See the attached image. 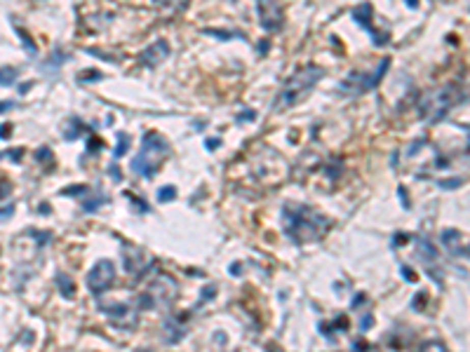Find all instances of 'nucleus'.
Listing matches in <instances>:
<instances>
[{"label":"nucleus","instance_id":"obj_1","mask_svg":"<svg viewBox=\"0 0 470 352\" xmlns=\"http://www.w3.org/2000/svg\"><path fill=\"white\" fill-rule=\"evenodd\" d=\"M282 225L294 244H308L322 240L324 232L329 230L331 221L318 214L315 209H311L308 204L292 202V204L282 207Z\"/></svg>","mask_w":470,"mask_h":352},{"label":"nucleus","instance_id":"obj_2","mask_svg":"<svg viewBox=\"0 0 470 352\" xmlns=\"http://www.w3.org/2000/svg\"><path fill=\"white\" fill-rule=\"evenodd\" d=\"M324 75V68L315 66V64H308L299 71V73H294L292 78L285 82L282 87L280 97L275 99V103L270 106V110L275 113H280V110H287V108H294L296 103H301L308 94L313 92V87L320 82V78Z\"/></svg>","mask_w":470,"mask_h":352},{"label":"nucleus","instance_id":"obj_3","mask_svg":"<svg viewBox=\"0 0 470 352\" xmlns=\"http://www.w3.org/2000/svg\"><path fill=\"white\" fill-rule=\"evenodd\" d=\"M463 90L456 85V82H449L445 87H437V90H430L428 94L421 97V103H419V115H421L423 122L428 125H435V122H440L442 118L449 115V110L454 106L461 103L463 99Z\"/></svg>","mask_w":470,"mask_h":352},{"label":"nucleus","instance_id":"obj_4","mask_svg":"<svg viewBox=\"0 0 470 352\" xmlns=\"http://www.w3.org/2000/svg\"><path fill=\"white\" fill-rule=\"evenodd\" d=\"M170 153V143L160 132H146L144 139H141V148L139 155L132 160V171L144 179H153L155 171L160 169V164L165 160V155Z\"/></svg>","mask_w":470,"mask_h":352},{"label":"nucleus","instance_id":"obj_5","mask_svg":"<svg viewBox=\"0 0 470 352\" xmlns=\"http://www.w3.org/2000/svg\"><path fill=\"white\" fill-rule=\"evenodd\" d=\"M391 68V59L385 56V59L379 61V66H376V71H372V73H360V71H355V73H350L348 78L341 82V90L343 92H350V94H365V92H372L379 87V82L383 80L385 71Z\"/></svg>","mask_w":470,"mask_h":352},{"label":"nucleus","instance_id":"obj_6","mask_svg":"<svg viewBox=\"0 0 470 352\" xmlns=\"http://www.w3.org/2000/svg\"><path fill=\"white\" fill-rule=\"evenodd\" d=\"M87 289L94 296H101L104 291H108L110 284L116 282V263L104 258V261H97L92 266V270L87 273Z\"/></svg>","mask_w":470,"mask_h":352},{"label":"nucleus","instance_id":"obj_7","mask_svg":"<svg viewBox=\"0 0 470 352\" xmlns=\"http://www.w3.org/2000/svg\"><path fill=\"white\" fill-rule=\"evenodd\" d=\"M372 14H374V10H372V5L369 3H362V5H357V7H353L350 10V17H353V21H357V24L362 26V28L372 36V43L376 45V47H383L385 43H388V33H379V31H374V26H372Z\"/></svg>","mask_w":470,"mask_h":352},{"label":"nucleus","instance_id":"obj_8","mask_svg":"<svg viewBox=\"0 0 470 352\" xmlns=\"http://www.w3.org/2000/svg\"><path fill=\"white\" fill-rule=\"evenodd\" d=\"M259 24L266 31H280L285 24V12L278 5V0H259Z\"/></svg>","mask_w":470,"mask_h":352},{"label":"nucleus","instance_id":"obj_9","mask_svg":"<svg viewBox=\"0 0 470 352\" xmlns=\"http://www.w3.org/2000/svg\"><path fill=\"white\" fill-rule=\"evenodd\" d=\"M167 56H170V45H167V40H155V43L148 45V47L139 54V64L153 68V66H158V64H162Z\"/></svg>","mask_w":470,"mask_h":352},{"label":"nucleus","instance_id":"obj_10","mask_svg":"<svg viewBox=\"0 0 470 352\" xmlns=\"http://www.w3.org/2000/svg\"><path fill=\"white\" fill-rule=\"evenodd\" d=\"M122 256H125V268H127L132 275H144L146 273V268L151 266V261H148L146 256H144V251L139 249H129L122 251Z\"/></svg>","mask_w":470,"mask_h":352},{"label":"nucleus","instance_id":"obj_11","mask_svg":"<svg viewBox=\"0 0 470 352\" xmlns=\"http://www.w3.org/2000/svg\"><path fill=\"white\" fill-rule=\"evenodd\" d=\"M101 312H104V315H108L110 319H116V322H125V319H127L129 327H134V324H136V312L129 308V305H125V303L101 305Z\"/></svg>","mask_w":470,"mask_h":352},{"label":"nucleus","instance_id":"obj_12","mask_svg":"<svg viewBox=\"0 0 470 352\" xmlns=\"http://www.w3.org/2000/svg\"><path fill=\"white\" fill-rule=\"evenodd\" d=\"M440 242H442V247H445L447 251L452 256H463L465 258V249H461L458 247V242H461V232L458 230H454V228H447V230H442L440 232Z\"/></svg>","mask_w":470,"mask_h":352},{"label":"nucleus","instance_id":"obj_13","mask_svg":"<svg viewBox=\"0 0 470 352\" xmlns=\"http://www.w3.org/2000/svg\"><path fill=\"white\" fill-rule=\"evenodd\" d=\"M437 249H435V244L428 240V237H419V258L423 263H433L437 261Z\"/></svg>","mask_w":470,"mask_h":352},{"label":"nucleus","instance_id":"obj_14","mask_svg":"<svg viewBox=\"0 0 470 352\" xmlns=\"http://www.w3.org/2000/svg\"><path fill=\"white\" fill-rule=\"evenodd\" d=\"M162 331H165V340H167V343H177V340H181L183 336H186V331H188V329L181 327V324L174 322V319H167L165 327H162Z\"/></svg>","mask_w":470,"mask_h":352},{"label":"nucleus","instance_id":"obj_15","mask_svg":"<svg viewBox=\"0 0 470 352\" xmlns=\"http://www.w3.org/2000/svg\"><path fill=\"white\" fill-rule=\"evenodd\" d=\"M85 129L87 127L78 120V118H68V120H66V129H64V139H66V141H75L80 134L85 132Z\"/></svg>","mask_w":470,"mask_h":352},{"label":"nucleus","instance_id":"obj_16","mask_svg":"<svg viewBox=\"0 0 470 352\" xmlns=\"http://www.w3.org/2000/svg\"><path fill=\"white\" fill-rule=\"evenodd\" d=\"M57 284H59V289H61V296L68 298V301H73V298H75V284H73V279L66 277V275H57Z\"/></svg>","mask_w":470,"mask_h":352},{"label":"nucleus","instance_id":"obj_17","mask_svg":"<svg viewBox=\"0 0 470 352\" xmlns=\"http://www.w3.org/2000/svg\"><path fill=\"white\" fill-rule=\"evenodd\" d=\"M19 78V68L17 66H3L0 68V85L3 87H10L14 85Z\"/></svg>","mask_w":470,"mask_h":352},{"label":"nucleus","instance_id":"obj_18","mask_svg":"<svg viewBox=\"0 0 470 352\" xmlns=\"http://www.w3.org/2000/svg\"><path fill=\"white\" fill-rule=\"evenodd\" d=\"M419 352H449V347L442 340H423L419 345Z\"/></svg>","mask_w":470,"mask_h":352},{"label":"nucleus","instance_id":"obj_19","mask_svg":"<svg viewBox=\"0 0 470 352\" xmlns=\"http://www.w3.org/2000/svg\"><path fill=\"white\" fill-rule=\"evenodd\" d=\"M127 151H129V134H118V143H116V151H113V158L120 160Z\"/></svg>","mask_w":470,"mask_h":352},{"label":"nucleus","instance_id":"obj_20","mask_svg":"<svg viewBox=\"0 0 470 352\" xmlns=\"http://www.w3.org/2000/svg\"><path fill=\"white\" fill-rule=\"evenodd\" d=\"M66 59H68V56L64 54L61 49H54V52H52V56H49V59L45 61L47 66H43V71H47V68H52V71H57V68L61 66V61H66Z\"/></svg>","mask_w":470,"mask_h":352},{"label":"nucleus","instance_id":"obj_21","mask_svg":"<svg viewBox=\"0 0 470 352\" xmlns=\"http://www.w3.org/2000/svg\"><path fill=\"white\" fill-rule=\"evenodd\" d=\"M14 31H17L19 36H21V40H24V49L29 52V54H36V45H33V38L29 36L24 31V26H14Z\"/></svg>","mask_w":470,"mask_h":352},{"label":"nucleus","instance_id":"obj_22","mask_svg":"<svg viewBox=\"0 0 470 352\" xmlns=\"http://www.w3.org/2000/svg\"><path fill=\"white\" fill-rule=\"evenodd\" d=\"M177 197V188L174 186H165V188L158 190V202H172Z\"/></svg>","mask_w":470,"mask_h":352},{"label":"nucleus","instance_id":"obj_23","mask_svg":"<svg viewBox=\"0 0 470 352\" xmlns=\"http://www.w3.org/2000/svg\"><path fill=\"white\" fill-rule=\"evenodd\" d=\"M104 78V73L101 71H94V68H90V71H82V73L78 75L80 82H90V80H101Z\"/></svg>","mask_w":470,"mask_h":352},{"label":"nucleus","instance_id":"obj_24","mask_svg":"<svg viewBox=\"0 0 470 352\" xmlns=\"http://www.w3.org/2000/svg\"><path fill=\"white\" fill-rule=\"evenodd\" d=\"M87 186H68V188L61 190V195H68V197H78V195H87Z\"/></svg>","mask_w":470,"mask_h":352},{"label":"nucleus","instance_id":"obj_25","mask_svg":"<svg viewBox=\"0 0 470 352\" xmlns=\"http://www.w3.org/2000/svg\"><path fill=\"white\" fill-rule=\"evenodd\" d=\"M36 160H38V162H49V164H54V160H52V151H49L47 146L38 148V151H36Z\"/></svg>","mask_w":470,"mask_h":352},{"label":"nucleus","instance_id":"obj_26","mask_svg":"<svg viewBox=\"0 0 470 352\" xmlns=\"http://www.w3.org/2000/svg\"><path fill=\"white\" fill-rule=\"evenodd\" d=\"M104 202H106V197H104V195H99V197H94V200H90V202H85V204H82V212H85V214L94 212V209H97L99 204H104Z\"/></svg>","mask_w":470,"mask_h":352},{"label":"nucleus","instance_id":"obj_27","mask_svg":"<svg viewBox=\"0 0 470 352\" xmlns=\"http://www.w3.org/2000/svg\"><path fill=\"white\" fill-rule=\"evenodd\" d=\"M12 214H14V204L0 207V221H7V219H12Z\"/></svg>","mask_w":470,"mask_h":352},{"label":"nucleus","instance_id":"obj_28","mask_svg":"<svg viewBox=\"0 0 470 352\" xmlns=\"http://www.w3.org/2000/svg\"><path fill=\"white\" fill-rule=\"evenodd\" d=\"M461 183H463V179L456 176V179H449V181H440V188H456V186H461Z\"/></svg>","mask_w":470,"mask_h":352},{"label":"nucleus","instance_id":"obj_29","mask_svg":"<svg viewBox=\"0 0 470 352\" xmlns=\"http://www.w3.org/2000/svg\"><path fill=\"white\" fill-rule=\"evenodd\" d=\"M238 120L240 122H252V120H257V113H254V110H244V113H240L238 115Z\"/></svg>","mask_w":470,"mask_h":352},{"label":"nucleus","instance_id":"obj_30","mask_svg":"<svg viewBox=\"0 0 470 352\" xmlns=\"http://www.w3.org/2000/svg\"><path fill=\"white\" fill-rule=\"evenodd\" d=\"M360 324H362V327H360L362 331H367V329H372V324H374V317H372V315H369V317H362V322H360Z\"/></svg>","mask_w":470,"mask_h":352},{"label":"nucleus","instance_id":"obj_31","mask_svg":"<svg viewBox=\"0 0 470 352\" xmlns=\"http://www.w3.org/2000/svg\"><path fill=\"white\" fill-rule=\"evenodd\" d=\"M5 195H10V183H7V181H0V200H3Z\"/></svg>","mask_w":470,"mask_h":352},{"label":"nucleus","instance_id":"obj_32","mask_svg":"<svg viewBox=\"0 0 470 352\" xmlns=\"http://www.w3.org/2000/svg\"><path fill=\"white\" fill-rule=\"evenodd\" d=\"M402 277H407V279H409V282H416V275L411 273V268H407V266L402 268Z\"/></svg>","mask_w":470,"mask_h":352},{"label":"nucleus","instance_id":"obj_33","mask_svg":"<svg viewBox=\"0 0 470 352\" xmlns=\"http://www.w3.org/2000/svg\"><path fill=\"white\" fill-rule=\"evenodd\" d=\"M101 146H104V141H99V139H94V136H92L90 146H87V148H90V151H97V148H101Z\"/></svg>","mask_w":470,"mask_h":352},{"label":"nucleus","instance_id":"obj_34","mask_svg":"<svg viewBox=\"0 0 470 352\" xmlns=\"http://www.w3.org/2000/svg\"><path fill=\"white\" fill-rule=\"evenodd\" d=\"M14 108V101H0V113H5V110H12Z\"/></svg>","mask_w":470,"mask_h":352},{"label":"nucleus","instance_id":"obj_35","mask_svg":"<svg viewBox=\"0 0 470 352\" xmlns=\"http://www.w3.org/2000/svg\"><path fill=\"white\" fill-rule=\"evenodd\" d=\"M10 132H12V127H10V125H0V139L10 136Z\"/></svg>","mask_w":470,"mask_h":352},{"label":"nucleus","instance_id":"obj_36","mask_svg":"<svg viewBox=\"0 0 470 352\" xmlns=\"http://www.w3.org/2000/svg\"><path fill=\"white\" fill-rule=\"evenodd\" d=\"M221 146V139H209L207 141V148L209 151H214V148H219Z\"/></svg>","mask_w":470,"mask_h":352},{"label":"nucleus","instance_id":"obj_37","mask_svg":"<svg viewBox=\"0 0 470 352\" xmlns=\"http://www.w3.org/2000/svg\"><path fill=\"white\" fill-rule=\"evenodd\" d=\"M367 347H369V345H365L362 340H357V343H355V347H353V352H365Z\"/></svg>","mask_w":470,"mask_h":352},{"label":"nucleus","instance_id":"obj_38","mask_svg":"<svg viewBox=\"0 0 470 352\" xmlns=\"http://www.w3.org/2000/svg\"><path fill=\"white\" fill-rule=\"evenodd\" d=\"M395 244H402V242H409V235H395V240H393Z\"/></svg>","mask_w":470,"mask_h":352},{"label":"nucleus","instance_id":"obj_39","mask_svg":"<svg viewBox=\"0 0 470 352\" xmlns=\"http://www.w3.org/2000/svg\"><path fill=\"white\" fill-rule=\"evenodd\" d=\"M400 195H402V204H404V207H409V197H407V190H404L402 186H400Z\"/></svg>","mask_w":470,"mask_h":352},{"label":"nucleus","instance_id":"obj_40","mask_svg":"<svg viewBox=\"0 0 470 352\" xmlns=\"http://www.w3.org/2000/svg\"><path fill=\"white\" fill-rule=\"evenodd\" d=\"M110 174H113V179H116V181H120V171H118V167H116V164L110 167Z\"/></svg>","mask_w":470,"mask_h":352},{"label":"nucleus","instance_id":"obj_41","mask_svg":"<svg viewBox=\"0 0 470 352\" xmlns=\"http://www.w3.org/2000/svg\"><path fill=\"white\" fill-rule=\"evenodd\" d=\"M40 212H43V216H47V214H49V204H40Z\"/></svg>","mask_w":470,"mask_h":352},{"label":"nucleus","instance_id":"obj_42","mask_svg":"<svg viewBox=\"0 0 470 352\" xmlns=\"http://www.w3.org/2000/svg\"><path fill=\"white\" fill-rule=\"evenodd\" d=\"M407 5H409V7H416V5H419V0H407Z\"/></svg>","mask_w":470,"mask_h":352}]
</instances>
